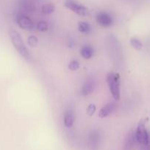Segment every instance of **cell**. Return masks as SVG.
Masks as SVG:
<instances>
[{
  "label": "cell",
  "mask_w": 150,
  "mask_h": 150,
  "mask_svg": "<svg viewBox=\"0 0 150 150\" xmlns=\"http://www.w3.org/2000/svg\"><path fill=\"white\" fill-rule=\"evenodd\" d=\"M114 110V106L113 103H107L100 109L99 113V117L100 118H105L107 116L110 115Z\"/></svg>",
  "instance_id": "cell-9"
},
{
  "label": "cell",
  "mask_w": 150,
  "mask_h": 150,
  "mask_svg": "<svg viewBox=\"0 0 150 150\" xmlns=\"http://www.w3.org/2000/svg\"><path fill=\"white\" fill-rule=\"evenodd\" d=\"M27 42L29 46L35 47L38 43V39L35 35H30V36L28 37Z\"/></svg>",
  "instance_id": "cell-17"
},
{
  "label": "cell",
  "mask_w": 150,
  "mask_h": 150,
  "mask_svg": "<svg viewBox=\"0 0 150 150\" xmlns=\"http://www.w3.org/2000/svg\"><path fill=\"white\" fill-rule=\"evenodd\" d=\"M54 5L51 3H48V4H44L41 7V13L44 15H49L54 11Z\"/></svg>",
  "instance_id": "cell-14"
},
{
  "label": "cell",
  "mask_w": 150,
  "mask_h": 150,
  "mask_svg": "<svg viewBox=\"0 0 150 150\" xmlns=\"http://www.w3.org/2000/svg\"><path fill=\"white\" fill-rule=\"evenodd\" d=\"M94 88H95V83H94V81H87L82 86V89H81V94L84 96H87V95H90L94 92Z\"/></svg>",
  "instance_id": "cell-8"
},
{
  "label": "cell",
  "mask_w": 150,
  "mask_h": 150,
  "mask_svg": "<svg viewBox=\"0 0 150 150\" xmlns=\"http://www.w3.org/2000/svg\"><path fill=\"white\" fill-rule=\"evenodd\" d=\"M78 29L82 33L89 34L91 31V27L89 23L87 22L80 21L78 23Z\"/></svg>",
  "instance_id": "cell-13"
},
{
  "label": "cell",
  "mask_w": 150,
  "mask_h": 150,
  "mask_svg": "<svg viewBox=\"0 0 150 150\" xmlns=\"http://www.w3.org/2000/svg\"><path fill=\"white\" fill-rule=\"evenodd\" d=\"M136 141L135 139V133H134L132 130H131L130 133L127 135L126 139V142H125V146L128 149L132 147L133 144H135V142Z\"/></svg>",
  "instance_id": "cell-12"
},
{
  "label": "cell",
  "mask_w": 150,
  "mask_h": 150,
  "mask_svg": "<svg viewBox=\"0 0 150 150\" xmlns=\"http://www.w3.org/2000/svg\"><path fill=\"white\" fill-rule=\"evenodd\" d=\"M79 67V64L76 60H72L69 62V70H72V71H74V70H78Z\"/></svg>",
  "instance_id": "cell-18"
},
{
  "label": "cell",
  "mask_w": 150,
  "mask_h": 150,
  "mask_svg": "<svg viewBox=\"0 0 150 150\" xmlns=\"http://www.w3.org/2000/svg\"><path fill=\"white\" fill-rule=\"evenodd\" d=\"M65 7L72 10L74 13L81 16H85L88 14V8L82 4H79L74 0H66L64 2Z\"/></svg>",
  "instance_id": "cell-4"
},
{
  "label": "cell",
  "mask_w": 150,
  "mask_h": 150,
  "mask_svg": "<svg viewBox=\"0 0 150 150\" xmlns=\"http://www.w3.org/2000/svg\"><path fill=\"white\" fill-rule=\"evenodd\" d=\"M19 7L24 12L31 13L35 10V6L29 0H21L19 2Z\"/></svg>",
  "instance_id": "cell-11"
},
{
  "label": "cell",
  "mask_w": 150,
  "mask_h": 150,
  "mask_svg": "<svg viewBox=\"0 0 150 150\" xmlns=\"http://www.w3.org/2000/svg\"><path fill=\"white\" fill-rule=\"evenodd\" d=\"M8 35L12 44L16 48V51H18V53L26 59H30V53L25 45L20 34L15 29H10L8 32Z\"/></svg>",
  "instance_id": "cell-1"
},
{
  "label": "cell",
  "mask_w": 150,
  "mask_h": 150,
  "mask_svg": "<svg viewBox=\"0 0 150 150\" xmlns=\"http://www.w3.org/2000/svg\"><path fill=\"white\" fill-rule=\"evenodd\" d=\"M130 45L136 51H141L143 48V44L139 39L136 38H132L130 39Z\"/></svg>",
  "instance_id": "cell-15"
},
{
  "label": "cell",
  "mask_w": 150,
  "mask_h": 150,
  "mask_svg": "<svg viewBox=\"0 0 150 150\" xmlns=\"http://www.w3.org/2000/svg\"><path fill=\"white\" fill-rule=\"evenodd\" d=\"M148 119H141L138 124L135 131V139L139 145H146L149 143V136L146 128V123Z\"/></svg>",
  "instance_id": "cell-3"
},
{
  "label": "cell",
  "mask_w": 150,
  "mask_h": 150,
  "mask_svg": "<svg viewBox=\"0 0 150 150\" xmlns=\"http://www.w3.org/2000/svg\"><path fill=\"white\" fill-rule=\"evenodd\" d=\"M37 29H38V30L39 32H45L48 30L49 25L47 23V22L45 21H41L37 24Z\"/></svg>",
  "instance_id": "cell-16"
},
{
  "label": "cell",
  "mask_w": 150,
  "mask_h": 150,
  "mask_svg": "<svg viewBox=\"0 0 150 150\" xmlns=\"http://www.w3.org/2000/svg\"><path fill=\"white\" fill-rule=\"evenodd\" d=\"M16 22L19 27L25 30H32L34 29V23L24 13H19L17 15Z\"/></svg>",
  "instance_id": "cell-5"
},
{
  "label": "cell",
  "mask_w": 150,
  "mask_h": 150,
  "mask_svg": "<svg viewBox=\"0 0 150 150\" xmlns=\"http://www.w3.org/2000/svg\"><path fill=\"white\" fill-rule=\"evenodd\" d=\"M96 19L97 23L103 27H110L113 23L112 16L106 12H99L97 13Z\"/></svg>",
  "instance_id": "cell-6"
},
{
  "label": "cell",
  "mask_w": 150,
  "mask_h": 150,
  "mask_svg": "<svg viewBox=\"0 0 150 150\" xmlns=\"http://www.w3.org/2000/svg\"><path fill=\"white\" fill-rule=\"evenodd\" d=\"M139 150H150V142L148 144L140 145Z\"/></svg>",
  "instance_id": "cell-20"
},
{
  "label": "cell",
  "mask_w": 150,
  "mask_h": 150,
  "mask_svg": "<svg viewBox=\"0 0 150 150\" xmlns=\"http://www.w3.org/2000/svg\"><path fill=\"white\" fill-rule=\"evenodd\" d=\"M80 54L85 59H90L94 55V48L91 45H84L81 48Z\"/></svg>",
  "instance_id": "cell-10"
},
{
  "label": "cell",
  "mask_w": 150,
  "mask_h": 150,
  "mask_svg": "<svg viewBox=\"0 0 150 150\" xmlns=\"http://www.w3.org/2000/svg\"><path fill=\"white\" fill-rule=\"evenodd\" d=\"M74 122V113L70 109L66 110L64 112V117H63V122H64L65 126L68 128H70L73 125Z\"/></svg>",
  "instance_id": "cell-7"
},
{
  "label": "cell",
  "mask_w": 150,
  "mask_h": 150,
  "mask_svg": "<svg viewBox=\"0 0 150 150\" xmlns=\"http://www.w3.org/2000/svg\"><path fill=\"white\" fill-rule=\"evenodd\" d=\"M107 82L112 96L116 100L121 98L120 76L119 73H108L107 76Z\"/></svg>",
  "instance_id": "cell-2"
},
{
  "label": "cell",
  "mask_w": 150,
  "mask_h": 150,
  "mask_svg": "<svg viewBox=\"0 0 150 150\" xmlns=\"http://www.w3.org/2000/svg\"><path fill=\"white\" fill-rule=\"evenodd\" d=\"M96 105L94 104H90L86 110V113L89 117H92L96 111Z\"/></svg>",
  "instance_id": "cell-19"
}]
</instances>
